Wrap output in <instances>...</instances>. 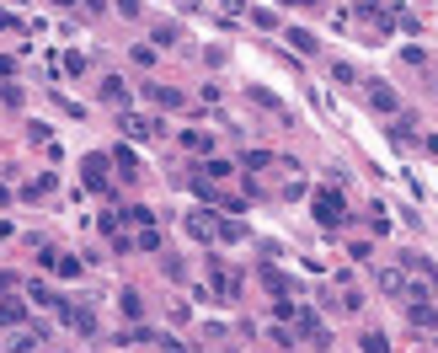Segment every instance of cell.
<instances>
[{"label":"cell","instance_id":"6da1fadb","mask_svg":"<svg viewBox=\"0 0 438 353\" xmlns=\"http://www.w3.org/2000/svg\"><path fill=\"white\" fill-rule=\"evenodd\" d=\"M316 220H321V225H347V204H342L337 187L316 193Z\"/></svg>","mask_w":438,"mask_h":353},{"label":"cell","instance_id":"7a4b0ae2","mask_svg":"<svg viewBox=\"0 0 438 353\" xmlns=\"http://www.w3.org/2000/svg\"><path fill=\"white\" fill-rule=\"evenodd\" d=\"M123 134H128V140H150V134H160V124L155 118H144V113H123Z\"/></svg>","mask_w":438,"mask_h":353},{"label":"cell","instance_id":"3957f363","mask_svg":"<svg viewBox=\"0 0 438 353\" xmlns=\"http://www.w3.org/2000/svg\"><path fill=\"white\" fill-rule=\"evenodd\" d=\"M64 316H70V327H75L80 337L97 332V311H91V305H64Z\"/></svg>","mask_w":438,"mask_h":353},{"label":"cell","instance_id":"277c9868","mask_svg":"<svg viewBox=\"0 0 438 353\" xmlns=\"http://www.w3.org/2000/svg\"><path fill=\"white\" fill-rule=\"evenodd\" d=\"M187 230H193L198 241H214V236H219V220L209 214V209H198V214H187Z\"/></svg>","mask_w":438,"mask_h":353},{"label":"cell","instance_id":"5b68a950","mask_svg":"<svg viewBox=\"0 0 438 353\" xmlns=\"http://www.w3.org/2000/svg\"><path fill=\"white\" fill-rule=\"evenodd\" d=\"M209 284H214L219 294H236V289H240V278L225 268V263H209Z\"/></svg>","mask_w":438,"mask_h":353},{"label":"cell","instance_id":"8992f818","mask_svg":"<svg viewBox=\"0 0 438 353\" xmlns=\"http://www.w3.org/2000/svg\"><path fill=\"white\" fill-rule=\"evenodd\" d=\"M369 102H374L379 107V113H396V91H390V86H379V81H369Z\"/></svg>","mask_w":438,"mask_h":353},{"label":"cell","instance_id":"52a82bcc","mask_svg":"<svg viewBox=\"0 0 438 353\" xmlns=\"http://www.w3.org/2000/svg\"><path fill=\"white\" fill-rule=\"evenodd\" d=\"M86 187H107V155H86Z\"/></svg>","mask_w":438,"mask_h":353},{"label":"cell","instance_id":"ba28073f","mask_svg":"<svg viewBox=\"0 0 438 353\" xmlns=\"http://www.w3.org/2000/svg\"><path fill=\"white\" fill-rule=\"evenodd\" d=\"M118 311L128 316V321H140V316H144V294H140V289H123V294H118Z\"/></svg>","mask_w":438,"mask_h":353},{"label":"cell","instance_id":"9c48e42d","mask_svg":"<svg viewBox=\"0 0 438 353\" xmlns=\"http://www.w3.org/2000/svg\"><path fill=\"white\" fill-rule=\"evenodd\" d=\"M379 289L385 294H406V273L401 268H379Z\"/></svg>","mask_w":438,"mask_h":353},{"label":"cell","instance_id":"30bf717a","mask_svg":"<svg viewBox=\"0 0 438 353\" xmlns=\"http://www.w3.org/2000/svg\"><path fill=\"white\" fill-rule=\"evenodd\" d=\"M48 268L59 273V278H80V257H64V251H54V263Z\"/></svg>","mask_w":438,"mask_h":353},{"label":"cell","instance_id":"8fae6325","mask_svg":"<svg viewBox=\"0 0 438 353\" xmlns=\"http://www.w3.org/2000/svg\"><path fill=\"white\" fill-rule=\"evenodd\" d=\"M113 166L123 171V177H140V161H134V150L123 145V150H113Z\"/></svg>","mask_w":438,"mask_h":353},{"label":"cell","instance_id":"7c38bea8","mask_svg":"<svg viewBox=\"0 0 438 353\" xmlns=\"http://www.w3.org/2000/svg\"><path fill=\"white\" fill-rule=\"evenodd\" d=\"M0 321H6V327L27 321V305H21V300H0Z\"/></svg>","mask_w":438,"mask_h":353},{"label":"cell","instance_id":"4fadbf2b","mask_svg":"<svg viewBox=\"0 0 438 353\" xmlns=\"http://www.w3.org/2000/svg\"><path fill=\"white\" fill-rule=\"evenodd\" d=\"M102 97H107V102H118V107H123V102H128V86H123L118 75H107V81H102Z\"/></svg>","mask_w":438,"mask_h":353},{"label":"cell","instance_id":"5bb4252c","mask_svg":"<svg viewBox=\"0 0 438 353\" xmlns=\"http://www.w3.org/2000/svg\"><path fill=\"white\" fill-rule=\"evenodd\" d=\"M150 102H160V107H182V91H171V86H150Z\"/></svg>","mask_w":438,"mask_h":353},{"label":"cell","instance_id":"9a60e30c","mask_svg":"<svg viewBox=\"0 0 438 353\" xmlns=\"http://www.w3.org/2000/svg\"><path fill=\"white\" fill-rule=\"evenodd\" d=\"M219 241H246V225L240 220H219Z\"/></svg>","mask_w":438,"mask_h":353},{"label":"cell","instance_id":"2e32d148","mask_svg":"<svg viewBox=\"0 0 438 353\" xmlns=\"http://www.w3.org/2000/svg\"><path fill=\"white\" fill-rule=\"evenodd\" d=\"M406 268H412V273H428V284H438V268L428 263V257H406Z\"/></svg>","mask_w":438,"mask_h":353},{"label":"cell","instance_id":"e0dca14e","mask_svg":"<svg viewBox=\"0 0 438 353\" xmlns=\"http://www.w3.org/2000/svg\"><path fill=\"white\" fill-rule=\"evenodd\" d=\"M134 247H140V251H155V247H160V236H155V225H144L140 236H134Z\"/></svg>","mask_w":438,"mask_h":353},{"label":"cell","instance_id":"ac0fdd59","mask_svg":"<svg viewBox=\"0 0 438 353\" xmlns=\"http://www.w3.org/2000/svg\"><path fill=\"white\" fill-rule=\"evenodd\" d=\"M359 348H369V353H385L390 343H385V332H363V337H359Z\"/></svg>","mask_w":438,"mask_h":353},{"label":"cell","instance_id":"d6986e66","mask_svg":"<svg viewBox=\"0 0 438 353\" xmlns=\"http://www.w3.org/2000/svg\"><path fill=\"white\" fill-rule=\"evenodd\" d=\"M134 225H155V209H144V204H134V209H123Z\"/></svg>","mask_w":438,"mask_h":353},{"label":"cell","instance_id":"ffe728a7","mask_svg":"<svg viewBox=\"0 0 438 353\" xmlns=\"http://www.w3.org/2000/svg\"><path fill=\"white\" fill-rule=\"evenodd\" d=\"M182 145H187V150H209L214 140H209V134H198V128H187V134H182Z\"/></svg>","mask_w":438,"mask_h":353},{"label":"cell","instance_id":"44dd1931","mask_svg":"<svg viewBox=\"0 0 438 353\" xmlns=\"http://www.w3.org/2000/svg\"><path fill=\"white\" fill-rule=\"evenodd\" d=\"M289 43H294L299 54H316V38H310V32H299V27H294V32H289Z\"/></svg>","mask_w":438,"mask_h":353},{"label":"cell","instance_id":"7402d4cb","mask_svg":"<svg viewBox=\"0 0 438 353\" xmlns=\"http://www.w3.org/2000/svg\"><path fill=\"white\" fill-rule=\"evenodd\" d=\"M43 193H54V177H48V171H43L38 182H27V198H43Z\"/></svg>","mask_w":438,"mask_h":353},{"label":"cell","instance_id":"603a6c76","mask_svg":"<svg viewBox=\"0 0 438 353\" xmlns=\"http://www.w3.org/2000/svg\"><path fill=\"white\" fill-rule=\"evenodd\" d=\"M240 161H246V166H251V171H262V166H267V161H273V155H267V150H246Z\"/></svg>","mask_w":438,"mask_h":353},{"label":"cell","instance_id":"cb8c5ba5","mask_svg":"<svg viewBox=\"0 0 438 353\" xmlns=\"http://www.w3.org/2000/svg\"><path fill=\"white\" fill-rule=\"evenodd\" d=\"M294 311H299L294 300H278V305H273V316H278V321H294Z\"/></svg>","mask_w":438,"mask_h":353},{"label":"cell","instance_id":"d4e9b609","mask_svg":"<svg viewBox=\"0 0 438 353\" xmlns=\"http://www.w3.org/2000/svg\"><path fill=\"white\" fill-rule=\"evenodd\" d=\"M203 171H214V182H219V177H236V166H230V161H209Z\"/></svg>","mask_w":438,"mask_h":353},{"label":"cell","instance_id":"484cf974","mask_svg":"<svg viewBox=\"0 0 438 353\" xmlns=\"http://www.w3.org/2000/svg\"><path fill=\"white\" fill-rule=\"evenodd\" d=\"M118 11L123 17H140V0H118Z\"/></svg>","mask_w":438,"mask_h":353},{"label":"cell","instance_id":"4316f807","mask_svg":"<svg viewBox=\"0 0 438 353\" xmlns=\"http://www.w3.org/2000/svg\"><path fill=\"white\" fill-rule=\"evenodd\" d=\"M219 6H225V11H236V6H240V0H219Z\"/></svg>","mask_w":438,"mask_h":353},{"label":"cell","instance_id":"83f0119b","mask_svg":"<svg viewBox=\"0 0 438 353\" xmlns=\"http://www.w3.org/2000/svg\"><path fill=\"white\" fill-rule=\"evenodd\" d=\"M289 6H316V0H289Z\"/></svg>","mask_w":438,"mask_h":353},{"label":"cell","instance_id":"f1b7e54d","mask_svg":"<svg viewBox=\"0 0 438 353\" xmlns=\"http://www.w3.org/2000/svg\"><path fill=\"white\" fill-rule=\"evenodd\" d=\"M54 6H75V0H54Z\"/></svg>","mask_w":438,"mask_h":353}]
</instances>
